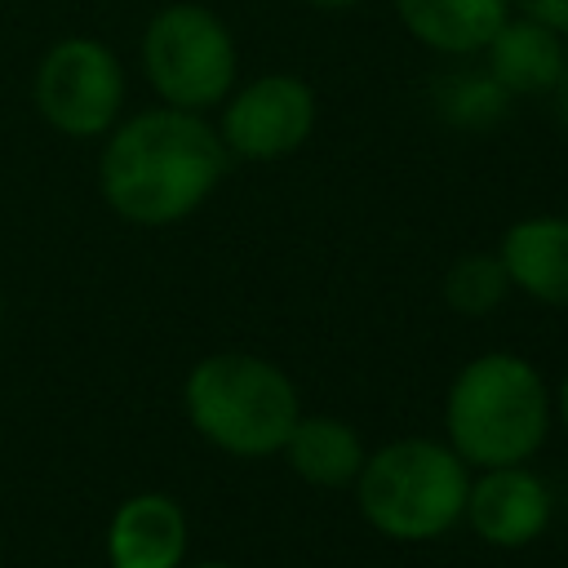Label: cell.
Here are the masks:
<instances>
[{"instance_id":"6da1fadb","label":"cell","mask_w":568,"mask_h":568,"mask_svg":"<svg viewBox=\"0 0 568 568\" xmlns=\"http://www.w3.org/2000/svg\"><path fill=\"white\" fill-rule=\"evenodd\" d=\"M226 173V142L200 111L160 106L124 120L98 164L106 204L138 226H169L195 213Z\"/></svg>"},{"instance_id":"2e32d148","label":"cell","mask_w":568,"mask_h":568,"mask_svg":"<svg viewBox=\"0 0 568 568\" xmlns=\"http://www.w3.org/2000/svg\"><path fill=\"white\" fill-rule=\"evenodd\" d=\"M524 18H537L555 31H568V0H515Z\"/></svg>"},{"instance_id":"d6986e66","label":"cell","mask_w":568,"mask_h":568,"mask_svg":"<svg viewBox=\"0 0 568 568\" xmlns=\"http://www.w3.org/2000/svg\"><path fill=\"white\" fill-rule=\"evenodd\" d=\"M306 4H320V9H346V4H355V0H306Z\"/></svg>"},{"instance_id":"e0dca14e","label":"cell","mask_w":568,"mask_h":568,"mask_svg":"<svg viewBox=\"0 0 568 568\" xmlns=\"http://www.w3.org/2000/svg\"><path fill=\"white\" fill-rule=\"evenodd\" d=\"M550 98H555L559 120L568 124V53H564V67H559V75H555V84H550Z\"/></svg>"},{"instance_id":"ac0fdd59","label":"cell","mask_w":568,"mask_h":568,"mask_svg":"<svg viewBox=\"0 0 568 568\" xmlns=\"http://www.w3.org/2000/svg\"><path fill=\"white\" fill-rule=\"evenodd\" d=\"M550 413H555L559 426L568 430V373H564V382H559V390H555V399H550Z\"/></svg>"},{"instance_id":"30bf717a","label":"cell","mask_w":568,"mask_h":568,"mask_svg":"<svg viewBox=\"0 0 568 568\" xmlns=\"http://www.w3.org/2000/svg\"><path fill=\"white\" fill-rule=\"evenodd\" d=\"M111 568H182L186 559V515L164 493L129 497L106 528Z\"/></svg>"},{"instance_id":"5bb4252c","label":"cell","mask_w":568,"mask_h":568,"mask_svg":"<svg viewBox=\"0 0 568 568\" xmlns=\"http://www.w3.org/2000/svg\"><path fill=\"white\" fill-rule=\"evenodd\" d=\"M439 288H444V306L453 315H466V320H484V315H493L510 297V280H506L497 253H466V257H457L444 271Z\"/></svg>"},{"instance_id":"4fadbf2b","label":"cell","mask_w":568,"mask_h":568,"mask_svg":"<svg viewBox=\"0 0 568 568\" xmlns=\"http://www.w3.org/2000/svg\"><path fill=\"white\" fill-rule=\"evenodd\" d=\"M404 27L439 53H479L506 22L510 0H395Z\"/></svg>"},{"instance_id":"3957f363","label":"cell","mask_w":568,"mask_h":568,"mask_svg":"<svg viewBox=\"0 0 568 568\" xmlns=\"http://www.w3.org/2000/svg\"><path fill=\"white\" fill-rule=\"evenodd\" d=\"M355 484V506L373 532L399 546H422L462 524L470 466L426 435L390 439L364 453Z\"/></svg>"},{"instance_id":"277c9868","label":"cell","mask_w":568,"mask_h":568,"mask_svg":"<svg viewBox=\"0 0 568 568\" xmlns=\"http://www.w3.org/2000/svg\"><path fill=\"white\" fill-rule=\"evenodd\" d=\"M191 426L231 457H275L302 417L293 377L244 351L204 355L182 386Z\"/></svg>"},{"instance_id":"52a82bcc","label":"cell","mask_w":568,"mask_h":568,"mask_svg":"<svg viewBox=\"0 0 568 568\" xmlns=\"http://www.w3.org/2000/svg\"><path fill=\"white\" fill-rule=\"evenodd\" d=\"M315 129V93L297 75H262L222 111V142L244 160H280Z\"/></svg>"},{"instance_id":"7c38bea8","label":"cell","mask_w":568,"mask_h":568,"mask_svg":"<svg viewBox=\"0 0 568 568\" xmlns=\"http://www.w3.org/2000/svg\"><path fill=\"white\" fill-rule=\"evenodd\" d=\"M284 462L311 488H346L364 466V439L346 417L333 413H302L284 439Z\"/></svg>"},{"instance_id":"9c48e42d","label":"cell","mask_w":568,"mask_h":568,"mask_svg":"<svg viewBox=\"0 0 568 568\" xmlns=\"http://www.w3.org/2000/svg\"><path fill=\"white\" fill-rule=\"evenodd\" d=\"M501 271L510 288L541 306H568V217H519L501 235Z\"/></svg>"},{"instance_id":"7a4b0ae2","label":"cell","mask_w":568,"mask_h":568,"mask_svg":"<svg viewBox=\"0 0 568 568\" xmlns=\"http://www.w3.org/2000/svg\"><path fill=\"white\" fill-rule=\"evenodd\" d=\"M546 377L515 351H484L466 359L444 390V444L470 466H515L550 435Z\"/></svg>"},{"instance_id":"ba28073f","label":"cell","mask_w":568,"mask_h":568,"mask_svg":"<svg viewBox=\"0 0 568 568\" xmlns=\"http://www.w3.org/2000/svg\"><path fill=\"white\" fill-rule=\"evenodd\" d=\"M550 515H555L550 484L528 462L488 466V470L470 475L462 519H466V528L484 546H493V550H524V546H532L550 528Z\"/></svg>"},{"instance_id":"9a60e30c","label":"cell","mask_w":568,"mask_h":568,"mask_svg":"<svg viewBox=\"0 0 568 568\" xmlns=\"http://www.w3.org/2000/svg\"><path fill=\"white\" fill-rule=\"evenodd\" d=\"M439 102H444V115L453 124L484 129V124H493L506 111V89L493 75H466V80H448Z\"/></svg>"},{"instance_id":"8992f818","label":"cell","mask_w":568,"mask_h":568,"mask_svg":"<svg viewBox=\"0 0 568 568\" xmlns=\"http://www.w3.org/2000/svg\"><path fill=\"white\" fill-rule=\"evenodd\" d=\"M124 102L120 58L89 36L58 40L36 71V106L67 138H98L115 124Z\"/></svg>"},{"instance_id":"5b68a950","label":"cell","mask_w":568,"mask_h":568,"mask_svg":"<svg viewBox=\"0 0 568 568\" xmlns=\"http://www.w3.org/2000/svg\"><path fill=\"white\" fill-rule=\"evenodd\" d=\"M142 67L169 106L204 111L222 102L235 80V44L209 9L169 4L142 36Z\"/></svg>"},{"instance_id":"8fae6325","label":"cell","mask_w":568,"mask_h":568,"mask_svg":"<svg viewBox=\"0 0 568 568\" xmlns=\"http://www.w3.org/2000/svg\"><path fill=\"white\" fill-rule=\"evenodd\" d=\"M484 53H488V75L506 89V98L550 93L559 67H564L559 31L537 18H506L488 36Z\"/></svg>"},{"instance_id":"ffe728a7","label":"cell","mask_w":568,"mask_h":568,"mask_svg":"<svg viewBox=\"0 0 568 568\" xmlns=\"http://www.w3.org/2000/svg\"><path fill=\"white\" fill-rule=\"evenodd\" d=\"M195 568H235V564H222V559H209V564H195Z\"/></svg>"}]
</instances>
